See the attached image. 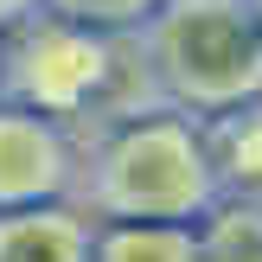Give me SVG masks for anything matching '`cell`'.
<instances>
[{"mask_svg":"<svg viewBox=\"0 0 262 262\" xmlns=\"http://www.w3.org/2000/svg\"><path fill=\"white\" fill-rule=\"evenodd\" d=\"M90 199L102 217H135V224H199L224 192H217L205 122L186 109H154L122 122L96 147L90 166Z\"/></svg>","mask_w":262,"mask_h":262,"instance_id":"cell-1","label":"cell"},{"mask_svg":"<svg viewBox=\"0 0 262 262\" xmlns=\"http://www.w3.org/2000/svg\"><path fill=\"white\" fill-rule=\"evenodd\" d=\"M147 71L186 115L262 102V19L250 0H166L147 26Z\"/></svg>","mask_w":262,"mask_h":262,"instance_id":"cell-2","label":"cell"},{"mask_svg":"<svg viewBox=\"0 0 262 262\" xmlns=\"http://www.w3.org/2000/svg\"><path fill=\"white\" fill-rule=\"evenodd\" d=\"M109 32H90V26H71V19H26L7 45V64H0V102H26L38 115H77L102 96L109 83Z\"/></svg>","mask_w":262,"mask_h":262,"instance_id":"cell-3","label":"cell"},{"mask_svg":"<svg viewBox=\"0 0 262 262\" xmlns=\"http://www.w3.org/2000/svg\"><path fill=\"white\" fill-rule=\"evenodd\" d=\"M71 186V135L58 115L0 102V211L58 205Z\"/></svg>","mask_w":262,"mask_h":262,"instance_id":"cell-4","label":"cell"},{"mask_svg":"<svg viewBox=\"0 0 262 262\" xmlns=\"http://www.w3.org/2000/svg\"><path fill=\"white\" fill-rule=\"evenodd\" d=\"M96 237L64 205H19L0 211V262H90Z\"/></svg>","mask_w":262,"mask_h":262,"instance_id":"cell-5","label":"cell"},{"mask_svg":"<svg viewBox=\"0 0 262 262\" xmlns=\"http://www.w3.org/2000/svg\"><path fill=\"white\" fill-rule=\"evenodd\" d=\"M205 154H211L217 192L262 199V102H243V109H224V115H205Z\"/></svg>","mask_w":262,"mask_h":262,"instance_id":"cell-6","label":"cell"},{"mask_svg":"<svg viewBox=\"0 0 262 262\" xmlns=\"http://www.w3.org/2000/svg\"><path fill=\"white\" fill-rule=\"evenodd\" d=\"M192 237H199V262H262V199L224 192L192 224Z\"/></svg>","mask_w":262,"mask_h":262,"instance_id":"cell-7","label":"cell"},{"mask_svg":"<svg viewBox=\"0 0 262 262\" xmlns=\"http://www.w3.org/2000/svg\"><path fill=\"white\" fill-rule=\"evenodd\" d=\"M90 262H199V237H192V224H135V217H109V230H96Z\"/></svg>","mask_w":262,"mask_h":262,"instance_id":"cell-8","label":"cell"},{"mask_svg":"<svg viewBox=\"0 0 262 262\" xmlns=\"http://www.w3.org/2000/svg\"><path fill=\"white\" fill-rule=\"evenodd\" d=\"M160 7H166V0H45L51 19L90 26V32H141Z\"/></svg>","mask_w":262,"mask_h":262,"instance_id":"cell-9","label":"cell"},{"mask_svg":"<svg viewBox=\"0 0 262 262\" xmlns=\"http://www.w3.org/2000/svg\"><path fill=\"white\" fill-rule=\"evenodd\" d=\"M45 13V0H0V38H13L26 19H38Z\"/></svg>","mask_w":262,"mask_h":262,"instance_id":"cell-10","label":"cell"},{"mask_svg":"<svg viewBox=\"0 0 262 262\" xmlns=\"http://www.w3.org/2000/svg\"><path fill=\"white\" fill-rule=\"evenodd\" d=\"M250 7H256V19H262V0H250Z\"/></svg>","mask_w":262,"mask_h":262,"instance_id":"cell-11","label":"cell"}]
</instances>
